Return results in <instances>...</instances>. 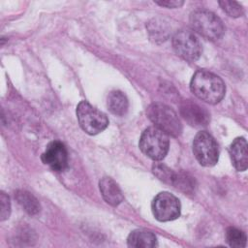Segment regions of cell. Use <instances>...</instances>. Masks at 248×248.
Masks as SVG:
<instances>
[{
    "instance_id": "6da1fadb",
    "label": "cell",
    "mask_w": 248,
    "mask_h": 248,
    "mask_svg": "<svg viewBox=\"0 0 248 248\" xmlns=\"http://www.w3.org/2000/svg\"><path fill=\"white\" fill-rule=\"evenodd\" d=\"M190 89L200 100L215 105L224 98L226 86L217 75L206 70H199L191 78Z\"/></svg>"
},
{
    "instance_id": "7a4b0ae2",
    "label": "cell",
    "mask_w": 248,
    "mask_h": 248,
    "mask_svg": "<svg viewBox=\"0 0 248 248\" xmlns=\"http://www.w3.org/2000/svg\"><path fill=\"white\" fill-rule=\"evenodd\" d=\"M147 117L156 128L168 136L178 137L182 132V124L176 112L162 103H152L146 109Z\"/></svg>"
},
{
    "instance_id": "3957f363",
    "label": "cell",
    "mask_w": 248,
    "mask_h": 248,
    "mask_svg": "<svg viewBox=\"0 0 248 248\" xmlns=\"http://www.w3.org/2000/svg\"><path fill=\"white\" fill-rule=\"evenodd\" d=\"M190 23L195 32L209 41H217L225 33V27L220 17L207 10H198L192 13Z\"/></svg>"
},
{
    "instance_id": "277c9868",
    "label": "cell",
    "mask_w": 248,
    "mask_h": 248,
    "mask_svg": "<svg viewBox=\"0 0 248 248\" xmlns=\"http://www.w3.org/2000/svg\"><path fill=\"white\" fill-rule=\"evenodd\" d=\"M139 146L148 158L154 161H161L169 151V136L155 126L148 127L142 132Z\"/></svg>"
},
{
    "instance_id": "5b68a950",
    "label": "cell",
    "mask_w": 248,
    "mask_h": 248,
    "mask_svg": "<svg viewBox=\"0 0 248 248\" xmlns=\"http://www.w3.org/2000/svg\"><path fill=\"white\" fill-rule=\"evenodd\" d=\"M77 117L81 129L92 136L103 132L108 125L107 115L87 101H81L77 106Z\"/></svg>"
},
{
    "instance_id": "8992f818",
    "label": "cell",
    "mask_w": 248,
    "mask_h": 248,
    "mask_svg": "<svg viewBox=\"0 0 248 248\" xmlns=\"http://www.w3.org/2000/svg\"><path fill=\"white\" fill-rule=\"evenodd\" d=\"M175 53L187 61H196L202 52V46L195 32L189 29L178 30L171 40Z\"/></svg>"
},
{
    "instance_id": "52a82bcc",
    "label": "cell",
    "mask_w": 248,
    "mask_h": 248,
    "mask_svg": "<svg viewBox=\"0 0 248 248\" xmlns=\"http://www.w3.org/2000/svg\"><path fill=\"white\" fill-rule=\"evenodd\" d=\"M193 153L204 167H212L218 162L219 149L214 138L207 132H199L193 140Z\"/></svg>"
},
{
    "instance_id": "ba28073f",
    "label": "cell",
    "mask_w": 248,
    "mask_h": 248,
    "mask_svg": "<svg viewBox=\"0 0 248 248\" xmlns=\"http://www.w3.org/2000/svg\"><path fill=\"white\" fill-rule=\"evenodd\" d=\"M154 217L160 222L175 220L180 215L181 205L179 200L169 192L159 193L151 202Z\"/></svg>"
},
{
    "instance_id": "9c48e42d",
    "label": "cell",
    "mask_w": 248,
    "mask_h": 248,
    "mask_svg": "<svg viewBox=\"0 0 248 248\" xmlns=\"http://www.w3.org/2000/svg\"><path fill=\"white\" fill-rule=\"evenodd\" d=\"M41 158L43 163L54 171H63L68 166L67 148L59 140L49 142Z\"/></svg>"
},
{
    "instance_id": "30bf717a",
    "label": "cell",
    "mask_w": 248,
    "mask_h": 248,
    "mask_svg": "<svg viewBox=\"0 0 248 248\" xmlns=\"http://www.w3.org/2000/svg\"><path fill=\"white\" fill-rule=\"evenodd\" d=\"M180 115L191 126L202 128L207 126L210 121L209 112L191 100H184L179 105Z\"/></svg>"
},
{
    "instance_id": "8fae6325",
    "label": "cell",
    "mask_w": 248,
    "mask_h": 248,
    "mask_svg": "<svg viewBox=\"0 0 248 248\" xmlns=\"http://www.w3.org/2000/svg\"><path fill=\"white\" fill-rule=\"evenodd\" d=\"M229 152L235 170L238 171L246 170L248 166V149L246 140L242 137L234 139L230 145Z\"/></svg>"
},
{
    "instance_id": "7c38bea8",
    "label": "cell",
    "mask_w": 248,
    "mask_h": 248,
    "mask_svg": "<svg viewBox=\"0 0 248 248\" xmlns=\"http://www.w3.org/2000/svg\"><path fill=\"white\" fill-rule=\"evenodd\" d=\"M99 189L106 202L112 206H117L124 199L117 183L108 176H105L99 181Z\"/></svg>"
},
{
    "instance_id": "4fadbf2b",
    "label": "cell",
    "mask_w": 248,
    "mask_h": 248,
    "mask_svg": "<svg viewBox=\"0 0 248 248\" xmlns=\"http://www.w3.org/2000/svg\"><path fill=\"white\" fill-rule=\"evenodd\" d=\"M127 244L135 248H152L157 246V238L152 232L135 230L128 235Z\"/></svg>"
},
{
    "instance_id": "5bb4252c",
    "label": "cell",
    "mask_w": 248,
    "mask_h": 248,
    "mask_svg": "<svg viewBox=\"0 0 248 248\" xmlns=\"http://www.w3.org/2000/svg\"><path fill=\"white\" fill-rule=\"evenodd\" d=\"M107 105L109 111L117 116L124 115L129 108V102L126 95L119 90L109 92L107 99Z\"/></svg>"
},
{
    "instance_id": "9a60e30c",
    "label": "cell",
    "mask_w": 248,
    "mask_h": 248,
    "mask_svg": "<svg viewBox=\"0 0 248 248\" xmlns=\"http://www.w3.org/2000/svg\"><path fill=\"white\" fill-rule=\"evenodd\" d=\"M15 198L21 208L30 215H35L40 212L41 205L39 201L29 192L24 190L16 191Z\"/></svg>"
},
{
    "instance_id": "2e32d148",
    "label": "cell",
    "mask_w": 248,
    "mask_h": 248,
    "mask_svg": "<svg viewBox=\"0 0 248 248\" xmlns=\"http://www.w3.org/2000/svg\"><path fill=\"white\" fill-rule=\"evenodd\" d=\"M148 33L154 42L165 41L169 36V27L162 19L154 18L147 25Z\"/></svg>"
},
{
    "instance_id": "e0dca14e",
    "label": "cell",
    "mask_w": 248,
    "mask_h": 248,
    "mask_svg": "<svg viewBox=\"0 0 248 248\" xmlns=\"http://www.w3.org/2000/svg\"><path fill=\"white\" fill-rule=\"evenodd\" d=\"M246 234L238 229L230 227L226 231V241L231 247L240 248L246 246Z\"/></svg>"
},
{
    "instance_id": "ac0fdd59",
    "label": "cell",
    "mask_w": 248,
    "mask_h": 248,
    "mask_svg": "<svg viewBox=\"0 0 248 248\" xmlns=\"http://www.w3.org/2000/svg\"><path fill=\"white\" fill-rule=\"evenodd\" d=\"M171 185L184 193H191L195 188V180L187 173L175 172Z\"/></svg>"
},
{
    "instance_id": "d6986e66",
    "label": "cell",
    "mask_w": 248,
    "mask_h": 248,
    "mask_svg": "<svg viewBox=\"0 0 248 248\" xmlns=\"http://www.w3.org/2000/svg\"><path fill=\"white\" fill-rule=\"evenodd\" d=\"M152 170L153 173L162 181H164L165 183H168L170 185L172 184L175 172L170 170V168H168L167 166L161 164V163H155L152 167Z\"/></svg>"
},
{
    "instance_id": "ffe728a7",
    "label": "cell",
    "mask_w": 248,
    "mask_h": 248,
    "mask_svg": "<svg viewBox=\"0 0 248 248\" xmlns=\"http://www.w3.org/2000/svg\"><path fill=\"white\" fill-rule=\"evenodd\" d=\"M219 5L225 13H227L230 16L232 17L241 16L244 13L243 7L235 1H219Z\"/></svg>"
},
{
    "instance_id": "44dd1931",
    "label": "cell",
    "mask_w": 248,
    "mask_h": 248,
    "mask_svg": "<svg viewBox=\"0 0 248 248\" xmlns=\"http://www.w3.org/2000/svg\"><path fill=\"white\" fill-rule=\"evenodd\" d=\"M0 202H1V221H4L9 218L10 213H11V203H10V199L9 197L4 193L1 192L0 195Z\"/></svg>"
},
{
    "instance_id": "7402d4cb",
    "label": "cell",
    "mask_w": 248,
    "mask_h": 248,
    "mask_svg": "<svg viewBox=\"0 0 248 248\" xmlns=\"http://www.w3.org/2000/svg\"><path fill=\"white\" fill-rule=\"evenodd\" d=\"M156 4L163 6V7H167V8H179L183 5V1L181 0H166V1H155Z\"/></svg>"
}]
</instances>
